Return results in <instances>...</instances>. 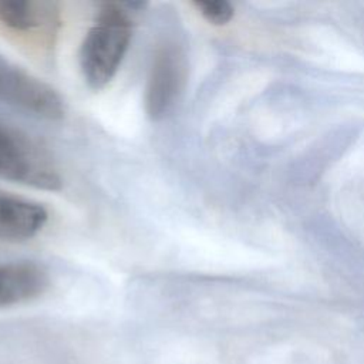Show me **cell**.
Instances as JSON below:
<instances>
[{"label":"cell","instance_id":"cell-8","mask_svg":"<svg viewBox=\"0 0 364 364\" xmlns=\"http://www.w3.org/2000/svg\"><path fill=\"white\" fill-rule=\"evenodd\" d=\"M193 6L209 23L215 26H223L229 23L233 17V7L229 1L225 0L193 1Z\"/></svg>","mask_w":364,"mask_h":364},{"label":"cell","instance_id":"cell-5","mask_svg":"<svg viewBox=\"0 0 364 364\" xmlns=\"http://www.w3.org/2000/svg\"><path fill=\"white\" fill-rule=\"evenodd\" d=\"M0 26L23 38L51 46L60 26V4L47 0H0Z\"/></svg>","mask_w":364,"mask_h":364},{"label":"cell","instance_id":"cell-1","mask_svg":"<svg viewBox=\"0 0 364 364\" xmlns=\"http://www.w3.org/2000/svg\"><path fill=\"white\" fill-rule=\"evenodd\" d=\"M132 38V20L118 3H102L80 48V68L88 87L104 88L117 74Z\"/></svg>","mask_w":364,"mask_h":364},{"label":"cell","instance_id":"cell-7","mask_svg":"<svg viewBox=\"0 0 364 364\" xmlns=\"http://www.w3.org/2000/svg\"><path fill=\"white\" fill-rule=\"evenodd\" d=\"M48 213L40 203L0 191V239L24 242L47 223Z\"/></svg>","mask_w":364,"mask_h":364},{"label":"cell","instance_id":"cell-6","mask_svg":"<svg viewBox=\"0 0 364 364\" xmlns=\"http://www.w3.org/2000/svg\"><path fill=\"white\" fill-rule=\"evenodd\" d=\"M50 286L47 270L34 262L0 263V309L40 297Z\"/></svg>","mask_w":364,"mask_h":364},{"label":"cell","instance_id":"cell-2","mask_svg":"<svg viewBox=\"0 0 364 364\" xmlns=\"http://www.w3.org/2000/svg\"><path fill=\"white\" fill-rule=\"evenodd\" d=\"M0 178L44 191H58L63 185L48 151L4 122H0Z\"/></svg>","mask_w":364,"mask_h":364},{"label":"cell","instance_id":"cell-4","mask_svg":"<svg viewBox=\"0 0 364 364\" xmlns=\"http://www.w3.org/2000/svg\"><path fill=\"white\" fill-rule=\"evenodd\" d=\"M0 102L48 121H58L65 115L64 101L50 84L1 57Z\"/></svg>","mask_w":364,"mask_h":364},{"label":"cell","instance_id":"cell-3","mask_svg":"<svg viewBox=\"0 0 364 364\" xmlns=\"http://www.w3.org/2000/svg\"><path fill=\"white\" fill-rule=\"evenodd\" d=\"M186 55L173 38L161 40L151 57L146 85L145 111L152 121L164 119L176 105L186 82Z\"/></svg>","mask_w":364,"mask_h":364}]
</instances>
